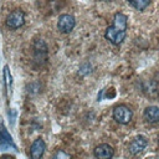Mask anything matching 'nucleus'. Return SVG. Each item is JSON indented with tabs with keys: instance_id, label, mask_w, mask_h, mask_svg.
Masks as SVG:
<instances>
[{
	"instance_id": "5",
	"label": "nucleus",
	"mask_w": 159,
	"mask_h": 159,
	"mask_svg": "<svg viewBox=\"0 0 159 159\" xmlns=\"http://www.w3.org/2000/svg\"><path fill=\"white\" fill-rule=\"evenodd\" d=\"M75 25H76V20H75V17L72 15H70V14H62V15H60L58 21H57V29L61 32H63V34L71 32L73 30Z\"/></svg>"
},
{
	"instance_id": "8",
	"label": "nucleus",
	"mask_w": 159,
	"mask_h": 159,
	"mask_svg": "<svg viewBox=\"0 0 159 159\" xmlns=\"http://www.w3.org/2000/svg\"><path fill=\"white\" fill-rule=\"evenodd\" d=\"M94 157L99 159H111L114 155V150L109 144H101L94 149Z\"/></svg>"
},
{
	"instance_id": "13",
	"label": "nucleus",
	"mask_w": 159,
	"mask_h": 159,
	"mask_svg": "<svg viewBox=\"0 0 159 159\" xmlns=\"http://www.w3.org/2000/svg\"><path fill=\"white\" fill-rule=\"evenodd\" d=\"M88 72H91V65L84 63V65L81 67V70H80L78 73H81V75H86V73H88Z\"/></svg>"
},
{
	"instance_id": "2",
	"label": "nucleus",
	"mask_w": 159,
	"mask_h": 159,
	"mask_svg": "<svg viewBox=\"0 0 159 159\" xmlns=\"http://www.w3.org/2000/svg\"><path fill=\"white\" fill-rule=\"evenodd\" d=\"M132 117H133L132 109L124 104H119V106L114 107V109H113V118L116 119V122H118L120 124L129 123L132 120Z\"/></svg>"
},
{
	"instance_id": "12",
	"label": "nucleus",
	"mask_w": 159,
	"mask_h": 159,
	"mask_svg": "<svg viewBox=\"0 0 159 159\" xmlns=\"http://www.w3.org/2000/svg\"><path fill=\"white\" fill-rule=\"evenodd\" d=\"M53 158H56V159H57V158H60V159H61V158L68 159V158H71V155H70V154H66L63 150H57V152L53 154Z\"/></svg>"
},
{
	"instance_id": "1",
	"label": "nucleus",
	"mask_w": 159,
	"mask_h": 159,
	"mask_svg": "<svg viewBox=\"0 0 159 159\" xmlns=\"http://www.w3.org/2000/svg\"><path fill=\"white\" fill-rule=\"evenodd\" d=\"M127 20L128 17L122 14V12H116L113 17V25L107 27L106 30V39L113 43V45H119L127 34Z\"/></svg>"
},
{
	"instance_id": "4",
	"label": "nucleus",
	"mask_w": 159,
	"mask_h": 159,
	"mask_svg": "<svg viewBox=\"0 0 159 159\" xmlns=\"http://www.w3.org/2000/svg\"><path fill=\"white\" fill-rule=\"evenodd\" d=\"M24 24H25V14L20 9H16L14 11H11L9 14V16L6 17V26L12 29V30L21 27Z\"/></svg>"
},
{
	"instance_id": "11",
	"label": "nucleus",
	"mask_w": 159,
	"mask_h": 159,
	"mask_svg": "<svg viewBox=\"0 0 159 159\" xmlns=\"http://www.w3.org/2000/svg\"><path fill=\"white\" fill-rule=\"evenodd\" d=\"M134 9H137V10H139V11H142V10H144L149 4H150V0H127Z\"/></svg>"
},
{
	"instance_id": "6",
	"label": "nucleus",
	"mask_w": 159,
	"mask_h": 159,
	"mask_svg": "<svg viewBox=\"0 0 159 159\" xmlns=\"http://www.w3.org/2000/svg\"><path fill=\"white\" fill-rule=\"evenodd\" d=\"M45 149H46V144L43 142V139L41 138H37L30 147V157L32 159H40L43 153H45Z\"/></svg>"
},
{
	"instance_id": "7",
	"label": "nucleus",
	"mask_w": 159,
	"mask_h": 159,
	"mask_svg": "<svg viewBox=\"0 0 159 159\" xmlns=\"http://www.w3.org/2000/svg\"><path fill=\"white\" fill-rule=\"evenodd\" d=\"M147 144H148L147 138L143 137V135H138V137H135V138L132 140V143L129 144V152H130L133 155L139 154V153L147 147Z\"/></svg>"
},
{
	"instance_id": "3",
	"label": "nucleus",
	"mask_w": 159,
	"mask_h": 159,
	"mask_svg": "<svg viewBox=\"0 0 159 159\" xmlns=\"http://www.w3.org/2000/svg\"><path fill=\"white\" fill-rule=\"evenodd\" d=\"M34 61L40 66L47 61V46L41 39H37L34 43Z\"/></svg>"
},
{
	"instance_id": "9",
	"label": "nucleus",
	"mask_w": 159,
	"mask_h": 159,
	"mask_svg": "<svg viewBox=\"0 0 159 159\" xmlns=\"http://www.w3.org/2000/svg\"><path fill=\"white\" fill-rule=\"evenodd\" d=\"M144 118L149 123H158L159 122V108L155 106H149L144 111Z\"/></svg>"
},
{
	"instance_id": "10",
	"label": "nucleus",
	"mask_w": 159,
	"mask_h": 159,
	"mask_svg": "<svg viewBox=\"0 0 159 159\" xmlns=\"http://www.w3.org/2000/svg\"><path fill=\"white\" fill-rule=\"evenodd\" d=\"M14 147V143H12V138L11 135H9V133L6 132V129L1 125L0 127V149H5V148H9V147Z\"/></svg>"
}]
</instances>
